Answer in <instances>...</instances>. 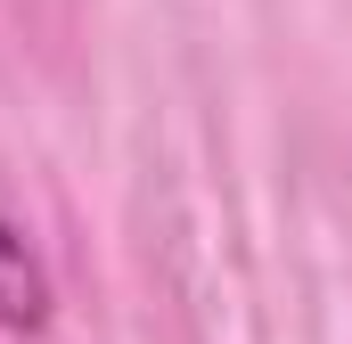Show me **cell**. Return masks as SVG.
<instances>
[{
  "label": "cell",
  "instance_id": "6da1fadb",
  "mask_svg": "<svg viewBox=\"0 0 352 344\" xmlns=\"http://www.w3.org/2000/svg\"><path fill=\"white\" fill-rule=\"evenodd\" d=\"M0 320H16V328H33L41 320V270L25 255V238L0 222Z\"/></svg>",
  "mask_w": 352,
  "mask_h": 344
}]
</instances>
